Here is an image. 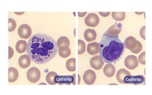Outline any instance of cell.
Listing matches in <instances>:
<instances>
[{
    "label": "cell",
    "mask_w": 152,
    "mask_h": 95,
    "mask_svg": "<svg viewBox=\"0 0 152 95\" xmlns=\"http://www.w3.org/2000/svg\"><path fill=\"white\" fill-rule=\"evenodd\" d=\"M17 24L16 21L13 19L9 18V32H12L15 29Z\"/></svg>",
    "instance_id": "26"
},
{
    "label": "cell",
    "mask_w": 152,
    "mask_h": 95,
    "mask_svg": "<svg viewBox=\"0 0 152 95\" xmlns=\"http://www.w3.org/2000/svg\"><path fill=\"white\" fill-rule=\"evenodd\" d=\"M54 81L56 84H70L75 82V78L73 75H57L55 77Z\"/></svg>",
    "instance_id": "9"
},
{
    "label": "cell",
    "mask_w": 152,
    "mask_h": 95,
    "mask_svg": "<svg viewBox=\"0 0 152 95\" xmlns=\"http://www.w3.org/2000/svg\"><path fill=\"white\" fill-rule=\"evenodd\" d=\"M87 50L90 55H96L99 53V46L96 42L89 43L87 45Z\"/></svg>",
    "instance_id": "12"
},
{
    "label": "cell",
    "mask_w": 152,
    "mask_h": 95,
    "mask_svg": "<svg viewBox=\"0 0 152 95\" xmlns=\"http://www.w3.org/2000/svg\"><path fill=\"white\" fill-rule=\"evenodd\" d=\"M104 61L100 56H96L91 59L90 64L91 66L96 70H99L102 68Z\"/></svg>",
    "instance_id": "8"
},
{
    "label": "cell",
    "mask_w": 152,
    "mask_h": 95,
    "mask_svg": "<svg viewBox=\"0 0 152 95\" xmlns=\"http://www.w3.org/2000/svg\"><path fill=\"white\" fill-rule=\"evenodd\" d=\"M84 38L87 41L93 42L96 39L97 34L94 29H87L84 32Z\"/></svg>",
    "instance_id": "14"
},
{
    "label": "cell",
    "mask_w": 152,
    "mask_h": 95,
    "mask_svg": "<svg viewBox=\"0 0 152 95\" xmlns=\"http://www.w3.org/2000/svg\"><path fill=\"white\" fill-rule=\"evenodd\" d=\"M15 13L17 15H22L23 14V13H24V12H23V13H21V12H19V13H17V12H15Z\"/></svg>",
    "instance_id": "33"
},
{
    "label": "cell",
    "mask_w": 152,
    "mask_h": 95,
    "mask_svg": "<svg viewBox=\"0 0 152 95\" xmlns=\"http://www.w3.org/2000/svg\"><path fill=\"white\" fill-rule=\"evenodd\" d=\"M131 75L130 72L124 69H121L118 71L116 74V79L121 83L124 84V80L126 76Z\"/></svg>",
    "instance_id": "15"
},
{
    "label": "cell",
    "mask_w": 152,
    "mask_h": 95,
    "mask_svg": "<svg viewBox=\"0 0 152 95\" xmlns=\"http://www.w3.org/2000/svg\"><path fill=\"white\" fill-rule=\"evenodd\" d=\"M112 17L117 21H122L125 18L126 13L124 12H113L112 13Z\"/></svg>",
    "instance_id": "23"
},
{
    "label": "cell",
    "mask_w": 152,
    "mask_h": 95,
    "mask_svg": "<svg viewBox=\"0 0 152 95\" xmlns=\"http://www.w3.org/2000/svg\"><path fill=\"white\" fill-rule=\"evenodd\" d=\"M71 50L67 45H63L59 48V55L62 58H67L71 55Z\"/></svg>",
    "instance_id": "19"
},
{
    "label": "cell",
    "mask_w": 152,
    "mask_h": 95,
    "mask_svg": "<svg viewBox=\"0 0 152 95\" xmlns=\"http://www.w3.org/2000/svg\"><path fill=\"white\" fill-rule=\"evenodd\" d=\"M141 37L145 40V26H144L141 28L140 32Z\"/></svg>",
    "instance_id": "29"
},
{
    "label": "cell",
    "mask_w": 152,
    "mask_h": 95,
    "mask_svg": "<svg viewBox=\"0 0 152 95\" xmlns=\"http://www.w3.org/2000/svg\"><path fill=\"white\" fill-rule=\"evenodd\" d=\"M27 44L24 40H20L17 42L16 45V49L20 53H23L27 50Z\"/></svg>",
    "instance_id": "20"
},
{
    "label": "cell",
    "mask_w": 152,
    "mask_h": 95,
    "mask_svg": "<svg viewBox=\"0 0 152 95\" xmlns=\"http://www.w3.org/2000/svg\"><path fill=\"white\" fill-rule=\"evenodd\" d=\"M86 50V44L85 42L81 40H78V54L81 55L84 53Z\"/></svg>",
    "instance_id": "25"
},
{
    "label": "cell",
    "mask_w": 152,
    "mask_h": 95,
    "mask_svg": "<svg viewBox=\"0 0 152 95\" xmlns=\"http://www.w3.org/2000/svg\"><path fill=\"white\" fill-rule=\"evenodd\" d=\"M99 18L96 13H91L85 18V22L88 26L95 27L97 26L99 23Z\"/></svg>",
    "instance_id": "5"
},
{
    "label": "cell",
    "mask_w": 152,
    "mask_h": 95,
    "mask_svg": "<svg viewBox=\"0 0 152 95\" xmlns=\"http://www.w3.org/2000/svg\"><path fill=\"white\" fill-rule=\"evenodd\" d=\"M122 29V24L121 23H116L108 28L104 34L111 36H116L120 34Z\"/></svg>",
    "instance_id": "10"
},
{
    "label": "cell",
    "mask_w": 152,
    "mask_h": 95,
    "mask_svg": "<svg viewBox=\"0 0 152 95\" xmlns=\"http://www.w3.org/2000/svg\"><path fill=\"white\" fill-rule=\"evenodd\" d=\"M14 55V51L13 49L10 47H9V59H10L13 57Z\"/></svg>",
    "instance_id": "30"
},
{
    "label": "cell",
    "mask_w": 152,
    "mask_h": 95,
    "mask_svg": "<svg viewBox=\"0 0 152 95\" xmlns=\"http://www.w3.org/2000/svg\"><path fill=\"white\" fill-rule=\"evenodd\" d=\"M58 48L63 45L70 46V42L68 38L66 37L62 36L59 38L57 42Z\"/></svg>",
    "instance_id": "24"
},
{
    "label": "cell",
    "mask_w": 152,
    "mask_h": 95,
    "mask_svg": "<svg viewBox=\"0 0 152 95\" xmlns=\"http://www.w3.org/2000/svg\"><path fill=\"white\" fill-rule=\"evenodd\" d=\"M139 61L138 58L134 55H129L126 57L124 60V64L127 69L134 70L137 67Z\"/></svg>",
    "instance_id": "4"
},
{
    "label": "cell",
    "mask_w": 152,
    "mask_h": 95,
    "mask_svg": "<svg viewBox=\"0 0 152 95\" xmlns=\"http://www.w3.org/2000/svg\"><path fill=\"white\" fill-rule=\"evenodd\" d=\"M142 45L140 42L137 40L136 45L132 50H131V52L135 54H138L142 51Z\"/></svg>",
    "instance_id": "27"
},
{
    "label": "cell",
    "mask_w": 152,
    "mask_h": 95,
    "mask_svg": "<svg viewBox=\"0 0 152 95\" xmlns=\"http://www.w3.org/2000/svg\"><path fill=\"white\" fill-rule=\"evenodd\" d=\"M116 69L115 66L111 64H108L105 65L104 69V75L108 77H113L115 74Z\"/></svg>",
    "instance_id": "16"
},
{
    "label": "cell",
    "mask_w": 152,
    "mask_h": 95,
    "mask_svg": "<svg viewBox=\"0 0 152 95\" xmlns=\"http://www.w3.org/2000/svg\"><path fill=\"white\" fill-rule=\"evenodd\" d=\"M99 14L101 15L102 16L104 17H108L109 15L110 14V12H99Z\"/></svg>",
    "instance_id": "31"
},
{
    "label": "cell",
    "mask_w": 152,
    "mask_h": 95,
    "mask_svg": "<svg viewBox=\"0 0 152 95\" xmlns=\"http://www.w3.org/2000/svg\"><path fill=\"white\" fill-rule=\"evenodd\" d=\"M58 75L57 73L54 72H50L48 73L46 77L47 82L49 85H55L56 83L54 81V78L56 76Z\"/></svg>",
    "instance_id": "22"
},
{
    "label": "cell",
    "mask_w": 152,
    "mask_h": 95,
    "mask_svg": "<svg viewBox=\"0 0 152 95\" xmlns=\"http://www.w3.org/2000/svg\"><path fill=\"white\" fill-rule=\"evenodd\" d=\"M40 70L36 67H32L28 69L27 74V78L30 82L32 83H36L40 78Z\"/></svg>",
    "instance_id": "3"
},
{
    "label": "cell",
    "mask_w": 152,
    "mask_h": 95,
    "mask_svg": "<svg viewBox=\"0 0 152 95\" xmlns=\"http://www.w3.org/2000/svg\"><path fill=\"white\" fill-rule=\"evenodd\" d=\"M66 69L70 72H74L76 70V59L72 58L68 60L66 63Z\"/></svg>",
    "instance_id": "21"
},
{
    "label": "cell",
    "mask_w": 152,
    "mask_h": 95,
    "mask_svg": "<svg viewBox=\"0 0 152 95\" xmlns=\"http://www.w3.org/2000/svg\"><path fill=\"white\" fill-rule=\"evenodd\" d=\"M138 61L142 65H145V51L142 52L138 57Z\"/></svg>",
    "instance_id": "28"
},
{
    "label": "cell",
    "mask_w": 152,
    "mask_h": 95,
    "mask_svg": "<svg viewBox=\"0 0 152 95\" xmlns=\"http://www.w3.org/2000/svg\"><path fill=\"white\" fill-rule=\"evenodd\" d=\"M99 46V55L107 64L116 63L121 58L124 52V44L119 36H111L104 34Z\"/></svg>",
    "instance_id": "2"
},
{
    "label": "cell",
    "mask_w": 152,
    "mask_h": 95,
    "mask_svg": "<svg viewBox=\"0 0 152 95\" xmlns=\"http://www.w3.org/2000/svg\"><path fill=\"white\" fill-rule=\"evenodd\" d=\"M32 34L31 27L27 24H23L20 26L18 29V34L20 38L28 39L30 37Z\"/></svg>",
    "instance_id": "6"
},
{
    "label": "cell",
    "mask_w": 152,
    "mask_h": 95,
    "mask_svg": "<svg viewBox=\"0 0 152 95\" xmlns=\"http://www.w3.org/2000/svg\"><path fill=\"white\" fill-rule=\"evenodd\" d=\"M145 81V77L142 75L126 76L124 81V84H141Z\"/></svg>",
    "instance_id": "11"
},
{
    "label": "cell",
    "mask_w": 152,
    "mask_h": 95,
    "mask_svg": "<svg viewBox=\"0 0 152 95\" xmlns=\"http://www.w3.org/2000/svg\"><path fill=\"white\" fill-rule=\"evenodd\" d=\"M87 12H78V16L80 17H83L87 14Z\"/></svg>",
    "instance_id": "32"
},
{
    "label": "cell",
    "mask_w": 152,
    "mask_h": 95,
    "mask_svg": "<svg viewBox=\"0 0 152 95\" xmlns=\"http://www.w3.org/2000/svg\"><path fill=\"white\" fill-rule=\"evenodd\" d=\"M137 42V40L135 37L132 36H129L126 38L124 44L126 48L131 51L135 48Z\"/></svg>",
    "instance_id": "17"
},
{
    "label": "cell",
    "mask_w": 152,
    "mask_h": 95,
    "mask_svg": "<svg viewBox=\"0 0 152 95\" xmlns=\"http://www.w3.org/2000/svg\"><path fill=\"white\" fill-rule=\"evenodd\" d=\"M31 63L30 58L28 55H22L19 58V65L22 68H27L29 66Z\"/></svg>",
    "instance_id": "13"
},
{
    "label": "cell",
    "mask_w": 152,
    "mask_h": 95,
    "mask_svg": "<svg viewBox=\"0 0 152 95\" xmlns=\"http://www.w3.org/2000/svg\"><path fill=\"white\" fill-rule=\"evenodd\" d=\"M19 77L18 72L14 67L9 68V82L13 83L17 81Z\"/></svg>",
    "instance_id": "18"
},
{
    "label": "cell",
    "mask_w": 152,
    "mask_h": 95,
    "mask_svg": "<svg viewBox=\"0 0 152 95\" xmlns=\"http://www.w3.org/2000/svg\"><path fill=\"white\" fill-rule=\"evenodd\" d=\"M96 79V73L93 70L89 69L84 73L83 80L84 82L87 85H92L94 83Z\"/></svg>",
    "instance_id": "7"
},
{
    "label": "cell",
    "mask_w": 152,
    "mask_h": 95,
    "mask_svg": "<svg viewBox=\"0 0 152 95\" xmlns=\"http://www.w3.org/2000/svg\"><path fill=\"white\" fill-rule=\"evenodd\" d=\"M57 43L51 37L44 34H37L30 38L27 53L31 60L37 64L50 61L58 51Z\"/></svg>",
    "instance_id": "1"
}]
</instances>
